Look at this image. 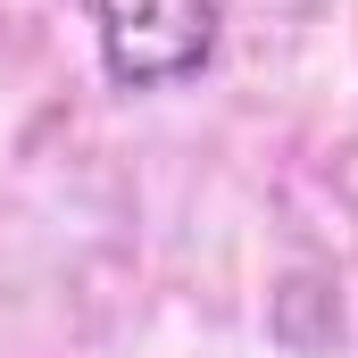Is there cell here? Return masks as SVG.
<instances>
[{"label": "cell", "mask_w": 358, "mask_h": 358, "mask_svg": "<svg viewBox=\"0 0 358 358\" xmlns=\"http://www.w3.org/2000/svg\"><path fill=\"white\" fill-rule=\"evenodd\" d=\"M100 67L125 92H159L208 67L217 50V0H92Z\"/></svg>", "instance_id": "6da1fadb"}]
</instances>
